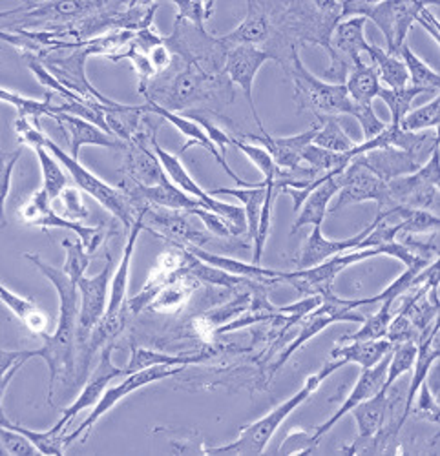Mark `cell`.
<instances>
[{
  "mask_svg": "<svg viewBox=\"0 0 440 456\" xmlns=\"http://www.w3.org/2000/svg\"><path fill=\"white\" fill-rule=\"evenodd\" d=\"M33 267L55 287L59 294V323L53 334H43L45 346L33 351V358H43L50 369L48 403L53 405L55 386L61 382L68 384L76 378V358H77V320H79V290L62 269L48 265L39 254H26Z\"/></svg>",
  "mask_w": 440,
  "mask_h": 456,
  "instance_id": "1",
  "label": "cell"
},
{
  "mask_svg": "<svg viewBox=\"0 0 440 456\" xmlns=\"http://www.w3.org/2000/svg\"><path fill=\"white\" fill-rule=\"evenodd\" d=\"M146 101H152L168 111H183L189 106L219 101L229 104L234 97L225 73L210 75L203 69L183 64L170 75H158L143 94Z\"/></svg>",
  "mask_w": 440,
  "mask_h": 456,
  "instance_id": "2",
  "label": "cell"
},
{
  "mask_svg": "<svg viewBox=\"0 0 440 456\" xmlns=\"http://www.w3.org/2000/svg\"><path fill=\"white\" fill-rule=\"evenodd\" d=\"M273 33L290 45H316L331 53V35L342 20V3H267Z\"/></svg>",
  "mask_w": 440,
  "mask_h": 456,
  "instance_id": "3",
  "label": "cell"
},
{
  "mask_svg": "<svg viewBox=\"0 0 440 456\" xmlns=\"http://www.w3.org/2000/svg\"><path fill=\"white\" fill-rule=\"evenodd\" d=\"M344 365H347L344 360L327 362L316 374H313L306 379L304 387L297 395H292L289 400H285L283 403L274 407L271 412L262 416L260 420L245 426L234 442H231L227 445H219V447H207V449H203V452L222 454V456H260L267 449L274 433L287 420V416L295 412L306 400H309L313 396V393L325 382V379L333 372H337L338 369H342Z\"/></svg>",
  "mask_w": 440,
  "mask_h": 456,
  "instance_id": "4",
  "label": "cell"
},
{
  "mask_svg": "<svg viewBox=\"0 0 440 456\" xmlns=\"http://www.w3.org/2000/svg\"><path fill=\"white\" fill-rule=\"evenodd\" d=\"M283 69L295 86V102L298 111H311L314 118H338L353 116V102L346 92L344 85L325 83L314 73H311L302 59L300 48H295L283 62Z\"/></svg>",
  "mask_w": 440,
  "mask_h": 456,
  "instance_id": "5",
  "label": "cell"
},
{
  "mask_svg": "<svg viewBox=\"0 0 440 456\" xmlns=\"http://www.w3.org/2000/svg\"><path fill=\"white\" fill-rule=\"evenodd\" d=\"M428 4L429 3H422V0H404V3H398V0H384V3L346 0L342 3V20L351 17L373 20L386 37V52L389 55H398V50L406 43L419 12Z\"/></svg>",
  "mask_w": 440,
  "mask_h": 456,
  "instance_id": "6",
  "label": "cell"
},
{
  "mask_svg": "<svg viewBox=\"0 0 440 456\" xmlns=\"http://www.w3.org/2000/svg\"><path fill=\"white\" fill-rule=\"evenodd\" d=\"M165 45L183 64H192L210 75L224 73L229 46L219 37L210 35L207 28L174 20V29L165 37Z\"/></svg>",
  "mask_w": 440,
  "mask_h": 456,
  "instance_id": "7",
  "label": "cell"
},
{
  "mask_svg": "<svg viewBox=\"0 0 440 456\" xmlns=\"http://www.w3.org/2000/svg\"><path fill=\"white\" fill-rule=\"evenodd\" d=\"M39 146H45L61 163V167L66 168V172L71 175L73 183H76V186L81 190V192L92 196L101 207H104L116 219H119L126 231H130V226L135 219V208L132 207V203L119 188L110 186L108 183L99 179L95 174L85 168L79 163V159H73L69 154H66V151L57 142H53L48 135H43Z\"/></svg>",
  "mask_w": 440,
  "mask_h": 456,
  "instance_id": "8",
  "label": "cell"
},
{
  "mask_svg": "<svg viewBox=\"0 0 440 456\" xmlns=\"http://www.w3.org/2000/svg\"><path fill=\"white\" fill-rule=\"evenodd\" d=\"M185 367H167V365H156V367H149V369H143L132 374H126L123 382L116 387H106V391L102 393V396L99 398V402L92 407V412L88 414L86 420L69 435L64 436V447L68 449L73 442H77L79 438L85 442L92 431V428L101 420V418L112 409L114 405H118L123 398H126L128 395L151 386L154 382H159V379H167L170 376L179 374Z\"/></svg>",
  "mask_w": 440,
  "mask_h": 456,
  "instance_id": "9",
  "label": "cell"
},
{
  "mask_svg": "<svg viewBox=\"0 0 440 456\" xmlns=\"http://www.w3.org/2000/svg\"><path fill=\"white\" fill-rule=\"evenodd\" d=\"M438 148L413 174L395 177L387 183L389 198L396 207L433 212L438 208Z\"/></svg>",
  "mask_w": 440,
  "mask_h": 456,
  "instance_id": "10",
  "label": "cell"
},
{
  "mask_svg": "<svg viewBox=\"0 0 440 456\" xmlns=\"http://www.w3.org/2000/svg\"><path fill=\"white\" fill-rule=\"evenodd\" d=\"M338 200L333 212H338L349 205L363 203V201H375L379 205V212L393 208V201L389 198L387 183L375 175L368 167H365L360 158H354L347 168L338 174Z\"/></svg>",
  "mask_w": 440,
  "mask_h": 456,
  "instance_id": "11",
  "label": "cell"
},
{
  "mask_svg": "<svg viewBox=\"0 0 440 456\" xmlns=\"http://www.w3.org/2000/svg\"><path fill=\"white\" fill-rule=\"evenodd\" d=\"M19 216L26 224L39 226L45 228V231H48V228H66V231H71L73 234H77L79 241L83 243L88 254H94L104 238L102 226H86L81 221H71L57 214L52 208V201L48 200L45 188L37 190V192L20 207Z\"/></svg>",
  "mask_w": 440,
  "mask_h": 456,
  "instance_id": "12",
  "label": "cell"
},
{
  "mask_svg": "<svg viewBox=\"0 0 440 456\" xmlns=\"http://www.w3.org/2000/svg\"><path fill=\"white\" fill-rule=\"evenodd\" d=\"M90 57V50L86 46V43H79L77 50H73L69 55L66 57H59V59H52L46 57L43 59V66L53 75V77L71 94L79 95L81 99L88 101V102H95V104H102L106 108H116L121 102H116L112 99H108L106 95H102L101 92H97L88 77H86V59Z\"/></svg>",
  "mask_w": 440,
  "mask_h": 456,
  "instance_id": "13",
  "label": "cell"
},
{
  "mask_svg": "<svg viewBox=\"0 0 440 456\" xmlns=\"http://www.w3.org/2000/svg\"><path fill=\"white\" fill-rule=\"evenodd\" d=\"M112 256L106 254L104 269L92 278L83 276L77 281L79 290V320H77V349L85 344L90 330L104 316L110 281H112Z\"/></svg>",
  "mask_w": 440,
  "mask_h": 456,
  "instance_id": "14",
  "label": "cell"
},
{
  "mask_svg": "<svg viewBox=\"0 0 440 456\" xmlns=\"http://www.w3.org/2000/svg\"><path fill=\"white\" fill-rule=\"evenodd\" d=\"M267 61H273V59L264 48L234 46V48H229L227 57H225V66H224V73H225V77L229 79V83L240 86L245 99L249 101V110L252 113L256 125H258L260 132H265V128L260 121L258 111H256L252 88H254L256 75H258V71L264 68V64Z\"/></svg>",
  "mask_w": 440,
  "mask_h": 456,
  "instance_id": "15",
  "label": "cell"
},
{
  "mask_svg": "<svg viewBox=\"0 0 440 456\" xmlns=\"http://www.w3.org/2000/svg\"><path fill=\"white\" fill-rule=\"evenodd\" d=\"M112 353H114V344H108L101 349V358L97 367L94 369V372L90 374V378L86 379V384L83 387V391L79 393V396L76 398L69 407H66L62 411V416L59 418V422L55 424L61 429H66V426L76 418L81 411L85 409H92L99 398L102 396V393L106 391L108 384L112 382V379L125 376V369L116 367L112 362Z\"/></svg>",
  "mask_w": 440,
  "mask_h": 456,
  "instance_id": "16",
  "label": "cell"
},
{
  "mask_svg": "<svg viewBox=\"0 0 440 456\" xmlns=\"http://www.w3.org/2000/svg\"><path fill=\"white\" fill-rule=\"evenodd\" d=\"M144 208V228H149L156 236L165 238L174 247H205L210 238L198 228H194L187 217L181 212L158 208V207H143Z\"/></svg>",
  "mask_w": 440,
  "mask_h": 456,
  "instance_id": "17",
  "label": "cell"
},
{
  "mask_svg": "<svg viewBox=\"0 0 440 456\" xmlns=\"http://www.w3.org/2000/svg\"><path fill=\"white\" fill-rule=\"evenodd\" d=\"M389 356H391V353L389 354H386L375 367H371V369H362V372H360V376H358V379H356V384H354V387H353V391L349 393V396L344 400V403L337 409V412L329 418V420H325L322 426H318L316 429H314V435L313 436H309V444L314 447L318 442H320V438L323 436V435H327L329 431H331L342 418L346 416V414H349L351 412V409H354L358 403H362L363 400H368V398H371L373 395H377L380 389H382V384H384V378H386V370H387V363H389Z\"/></svg>",
  "mask_w": 440,
  "mask_h": 456,
  "instance_id": "18",
  "label": "cell"
},
{
  "mask_svg": "<svg viewBox=\"0 0 440 456\" xmlns=\"http://www.w3.org/2000/svg\"><path fill=\"white\" fill-rule=\"evenodd\" d=\"M379 219H380V212L377 214V217H375V221L371 224L365 226L363 231H360L353 238H346V240H327L322 234V226H313V232L307 238V241H306V245L302 248V254H300V257L297 261L298 263V269L297 271L311 269V267H314V265H320V263L327 261L329 257H335V256L356 250V247L365 238H368V234L373 231L375 224L379 223Z\"/></svg>",
  "mask_w": 440,
  "mask_h": 456,
  "instance_id": "19",
  "label": "cell"
},
{
  "mask_svg": "<svg viewBox=\"0 0 440 456\" xmlns=\"http://www.w3.org/2000/svg\"><path fill=\"white\" fill-rule=\"evenodd\" d=\"M271 15L269 4L260 3V0H249L247 3V15L245 19L227 35H222V39L229 48L234 46H256L267 45L271 37Z\"/></svg>",
  "mask_w": 440,
  "mask_h": 456,
  "instance_id": "20",
  "label": "cell"
},
{
  "mask_svg": "<svg viewBox=\"0 0 440 456\" xmlns=\"http://www.w3.org/2000/svg\"><path fill=\"white\" fill-rule=\"evenodd\" d=\"M318 128H320L318 123H314L306 132L297 134V135H289V137H276V135H271L269 132H262L260 135L247 134L245 137L250 141L260 142L269 151L278 168H295L302 163L304 150L309 144H313V139H314Z\"/></svg>",
  "mask_w": 440,
  "mask_h": 456,
  "instance_id": "21",
  "label": "cell"
},
{
  "mask_svg": "<svg viewBox=\"0 0 440 456\" xmlns=\"http://www.w3.org/2000/svg\"><path fill=\"white\" fill-rule=\"evenodd\" d=\"M438 320L420 334L419 341H417V358L413 363V376H411V386L408 391V398L404 403V411H402L400 420L396 422V428L402 429L406 424V420L410 418V414L413 412V405H415V396L419 387L428 379V374L433 367V363L438 360L440 349H438Z\"/></svg>",
  "mask_w": 440,
  "mask_h": 456,
  "instance_id": "22",
  "label": "cell"
},
{
  "mask_svg": "<svg viewBox=\"0 0 440 456\" xmlns=\"http://www.w3.org/2000/svg\"><path fill=\"white\" fill-rule=\"evenodd\" d=\"M144 231V208L137 210L135 219L128 231V240L123 248L121 261L118 265V271L112 276V281H110V290H108V303H106V311L104 314H116L119 313L125 303H126V294H128V280H130V265H132V256L139 240V234Z\"/></svg>",
  "mask_w": 440,
  "mask_h": 456,
  "instance_id": "23",
  "label": "cell"
},
{
  "mask_svg": "<svg viewBox=\"0 0 440 456\" xmlns=\"http://www.w3.org/2000/svg\"><path fill=\"white\" fill-rule=\"evenodd\" d=\"M53 121L59 123L62 132L66 134L69 141V156L73 159H79V151L85 144L92 146H104V148H125V142L119 141L114 135H108L102 132L99 126L76 118L69 116V113H53L50 116Z\"/></svg>",
  "mask_w": 440,
  "mask_h": 456,
  "instance_id": "24",
  "label": "cell"
},
{
  "mask_svg": "<svg viewBox=\"0 0 440 456\" xmlns=\"http://www.w3.org/2000/svg\"><path fill=\"white\" fill-rule=\"evenodd\" d=\"M358 158L375 175H379L386 183H389L395 177L413 174L426 163L419 156L410 154V151L391 146L371 150L368 154H362Z\"/></svg>",
  "mask_w": 440,
  "mask_h": 456,
  "instance_id": "25",
  "label": "cell"
},
{
  "mask_svg": "<svg viewBox=\"0 0 440 456\" xmlns=\"http://www.w3.org/2000/svg\"><path fill=\"white\" fill-rule=\"evenodd\" d=\"M185 248L187 252H191L194 257H198L200 261L210 265V267H216L224 273H229L232 276L238 278H245L250 281H262V283H269V281H280V273L281 271H274V269H265L262 265H254V263H245L234 257H227V256H219V254H212L208 250H205L203 247H181Z\"/></svg>",
  "mask_w": 440,
  "mask_h": 456,
  "instance_id": "26",
  "label": "cell"
},
{
  "mask_svg": "<svg viewBox=\"0 0 440 456\" xmlns=\"http://www.w3.org/2000/svg\"><path fill=\"white\" fill-rule=\"evenodd\" d=\"M340 190V183H338V175H329L325 177L322 183H318L309 196L306 198V201L302 203L300 210H298V217L292 224L290 234L298 232L302 226L306 224H313V226H322L327 212H329V205H331L333 198H337Z\"/></svg>",
  "mask_w": 440,
  "mask_h": 456,
  "instance_id": "27",
  "label": "cell"
},
{
  "mask_svg": "<svg viewBox=\"0 0 440 456\" xmlns=\"http://www.w3.org/2000/svg\"><path fill=\"white\" fill-rule=\"evenodd\" d=\"M393 344L389 339H358V341H340L331 351L333 360H344L346 363H356L362 369L375 367L386 354H389Z\"/></svg>",
  "mask_w": 440,
  "mask_h": 456,
  "instance_id": "28",
  "label": "cell"
},
{
  "mask_svg": "<svg viewBox=\"0 0 440 456\" xmlns=\"http://www.w3.org/2000/svg\"><path fill=\"white\" fill-rule=\"evenodd\" d=\"M344 86L351 102L358 106H371L382 88L375 66L365 64L363 61L351 66Z\"/></svg>",
  "mask_w": 440,
  "mask_h": 456,
  "instance_id": "29",
  "label": "cell"
},
{
  "mask_svg": "<svg viewBox=\"0 0 440 456\" xmlns=\"http://www.w3.org/2000/svg\"><path fill=\"white\" fill-rule=\"evenodd\" d=\"M387 412H389V398H387V393L382 389L371 398L358 403L354 409H351V414L354 416L356 428H358L356 440H368L375 436L386 424Z\"/></svg>",
  "mask_w": 440,
  "mask_h": 456,
  "instance_id": "30",
  "label": "cell"
},
{
  "mask_svg": "<svg viewBox=\"0 0 440 456\" xmlns=\"http://www.w3.org/2000/svg\"><path fill=\"white\" fill-rule=\"evenodd\" d=\"M210 196L227 194L234 196L243 203L245 221H247V234L254 241L256 234H258V224H260V214L262 205L265 200V186L262 183H250L247 188H214L208 192Z\"/></svg>",
  "mask_w": 440,
  "mask_h": 456,
  "instance_id": "31",
  "label": "cell"
},
{
  "mask_svg": "<svg viewBox=\"0 0 440 456\" xmlns=\"http://www.w3.org/2000/svg\"><path fill=\"white\" fill-rule=\"evenodd\" d=\"M0 301H3L4 305L22 322V325L29 332H33L37 336L46 334L50 320L39 307L35 305L31 299L12 292L10 289H6L3 283H0Z\"/></svg>",
  "mask_w": 440,
  "mask_h": 456,
  "instance_id": "32",
  "label": "cell"
},
{
  "mask_svg": "<svg viewBox=\"0 0 440 456\" xmlns=\"http://www.w3.org/2000/svg\"><path fill=\"white\" fill-rule=\"evenodd\" d=\"M207 356L205 354H168V353H161V351H152L146 347H132V354L130 360L126 363L125 369V376L149 369V367H156V365H167V367H187L192 363H200L203 362Z\"/></svg>",
  "mask_w": 440,
  "mask_h": 456,
  "instance_id": "33",
  "label": "cell"
},
{
  "mask_svg": "<svg viewBox=\"0 0 440 456\" xmlns=\"http://www.w3.org/2000/svg\"><path fill=\"white\" fill-rule=\"evenodd\" d=\"M198 287V281L191 274H183L175 281L168 283L165 289L158 292V296L151 301L149 309L154 313H163L170 314L179 309L185 307V303L189 301L192 290Z\"/></svg>",
  "mask_w": 440,
  "mask_h": 456,
  "instance_id": "34",
  "label": "cell"
},
{
  "mask_svg": "<svg viewBox=\"0 0 440 456\" xmlns=\"http://www.w3.org/2000/svg\"><path fill=\"white\" fill-rule=\"evenodd\" d=\"M398 57L402 62H404V66L408 69V86L419 88L424 94L438 92V88H440L438 73L428 62H424L419 55H415V52L410 48L408 43L400 46Z\"/></svg>",
  "mask_w": 440,
  "mask_h": 456,
  "instance_id": "35",
  "label": "cell"
},
{
  "mask_svg": "<svg viewBox=\"0 0 440 456\" xmlns=\"http://www.w3.org/2000/svg\"><path fill=\"white\" fill-rule=\"evenodd\" d=\"M368 57L375 66L379 79L386 85V88L396 90V88L408 86V69L398 55H389L386 50L375 45H370Z\"/></svg>",
  "mask_w": 440,
  "mask_h": 456,
  "instance_id": "36",
  "label": "cell"
},
{
  "mask_svg": "<svg viewBox=\"0 0 440 456\" xmlns=\"http://www.w3.org/2000/svg\"><path fill=\"white\" fill-rule=\"evenodd\" d=\"M387 212V217H396L400 224V234L406 236H422L438 232V216L428 210H417L408 207H393Z\"/></svg>",
  "mask_w": 440,
  "mask_h": 456,
  "instance_id": "37",
  "label": "cell"
},
{
  "mask_svg": "<svg viewBox=\"0 0 440 456\" xmlns=\"http://www.w3.org/2000/svg\"><path fill=\"white\" fill-rule=\"evenodd\" d=\"M318 126L320 128L313 139L314 146L337 151V154H346V151L353 150L358 144L346 134L338 118H320Z\"/></svg>",
  "mask_w": 440,
  "mask_h": 456,
  "instance_id": "38",
  "label": "cell"
},
{
  "mask_svg": "<svg viewBox=\"0 0 440 456\" xmlns=\"http://www.w3.org/2000/svg\"><path fill=\"white\" fill-rule=\"evenodd\" d=\"M35 154L39 158L43 170V188L48 194V200L53 203L62 190L68 186V175L62 170L61 163L50 154L45 146H35Z\"/></svg>",
  "mask_w": 440,
  "mask_h": 456,
  "instance_id": "39",
  "label": "cell"
},
{
  "mask_svg": "<svg viewBox=\"0 0 440 456\" xmlns=\"http://www.w3.org/2000/svg\"><path fill=\"white\" fill-rule=\"evenodd\" d=\"M417 358V344L415 341H400V344H395L391 349V356H389V363H387V370H386V378L382 384V391L389 393L391 386L396 382V379L406 374L413 369Z\"/></svg>",
  "mask_w": 440,
  "mask_h": 456,
  "instance_id": "40",
  "label": "cell"
},
{
  "mask_svg": "<svg viewBox=\"0 0 440 456\" xmlns=\"http://www.w3.org/2000/svg\"><path fill=\"white\" fill-rule=\"evenodd\" d=\"M393 303L391 299L387 301H382L380 303V311L375 313L373 316L365 318L362 322V327L349 334V336H344L340 341H358V339H384L386 334H387V329H389V323L391 320L395 318V311H393Z\"/></svg>",
  "mask_w": 440,
  "mask_h": 456,
  "instance_id": "41",
  "label": "cell"
},
{
  "mask_svg": "<svg viewBox=\"0 0 440 456\" xmlns=\"http://www.w3.org/2000/svg\"><path fill=\"white\" fill-rule=\"evenodd\" d=\"M424 94L422 90L419 88H413V86H406V88H396V90H391V88H380L379 90V99H382L386 102V106L389 108V113H391V123L389 126H398L400 121L404 119L406 113L410 111L413 101Z\"/></svg>",
  "mask_w": 440,
  "mask_h": 456,
  "instance_id": "42",
  "label": "cell"
},
{
  "mask_svg": "<svg viewBox=\"0 0 440 456\" xmlns=\"http://www.w3.org/2000/svg\"><path fill=\"white\" fill-rule=\"evenodd\" d=\"M438 110H440V97L435 95L429 102L417 110H410L404 119L400 121L398 128L404 132H424V130H433L436 132L438 128Z\"/></svg>",
  "mask_w": 440,
  "mask_h": 456,
  "instance_id": "43",
  "label": "cell"
},
{
  "mask_svg": "<svg viewBox=\"0 0 440 456\" xmlns=\"http://www.w3.org/2000/svg\"><path fill=\"white\" fill-rule=\"evenodd\" d=\"M250 303H252V297H250L249 292L240 294V296H236L232 301H229L227 305L219 307V309H214V311L203 314V316L200 318V323H203L205 330L216 332L219 327L227 325V323L232 322L236 316H240L241 313L249 311Z\"/></svg>",
  "mask_w": 440,
  "mask_h": 456,
  "instance_id": "44",
  "label": "cell"
},
{
  "mask_svg": "<svg viewBox=\"0 0 440 456\" xmlns=\"http://www.w3.org/2000/svg\"><path fill=\"white\" fill-rule=\"evenodd\" d=\"M22 146L13 151H6L0 148V228H4L8 224L6 221V200L12 188V175L13 168L19 163L22 156Z\"/></svg>",
  "mask_w": 440,
  "mask_h": 456,
  "instance_id": "45",
  "label": "cell"
},
{
  "mask_svg": "<svg viewBox=\"0 0 440 456\" xmlns=\"http://www.w3.org/2000/svg\"><path fill=\"white\" fill-rule=\"evenodd\" d=\"M62 247L66 250V261H64V267L62 273L77 285V281L85 276L88 265H90V257L92 254H88L83 247L81 241H69L64 240Z\"/></svg>",
  "mask_w": 440,
  "mask_h": 456,
  "instance_id": "46",
  "label": "cell"
},
{
  "mask_svg": "<svg viewBox=\"0 0 440 456\" xmlns=\"http://www.w3.org/2000/svg\"><path fill=\"white\" fill-rule=\"evenodd\" d=\"M185 118L192 119L201 126V130L207 134L210 142L216 146V150L222 154V158L227 156V148L232 146V135H229L224 128H219L212 119L207 116V111L203 110H191L185 113Z\"/></svg>",
  "mask_w": 440,
  "mask_h": 456,
  "instance_id": "47",
  "label": "cell"
},
{
  "mask_svg": "<svg viewBox=\"0 0 440 456\" xmlns=\"http://www.w3.org/2000/svg\"><path fill=\"white\" fill-rule=\"evenodd\" d=\"M232 146H236L241 154L260 170V174L264 175V179H273L274 174H276V165L271 158L269 151L264 148V146H258V144H249V142H243L236 137H232Z\"/></svg>",
  "mask_w": 440,
  "mask_h": 456,
  "instance_id": "48",
  "label": "cell"
},
{
  "mask_svg": "<svg viewBox=\"0 0 440 456\" xmlns=\"http://www.w3.org/2000/svg\"><path fill=\"white\" fill-rule=\"evenodd\" d=\"M177 8L175 20H185L194 26L205 28L207 20L214 13V3H194V0H174Z\"/></svg>",
  "mask_w": 440,
  "mask_h": 456,
  "instance_id": "49",
  "label": "cell"
},
{
  "mask_svg": "<svg viewBox=\"0 0 440 456\" xmlns=\"http://www.w3.org/2000/svg\"><path fill=\"white\" fill-rule=\"evenodd\" d=\"M55 201H61L62 217L71 221H83L90 216L86 205L83 203L81 190L77 186H66Z\"/></svg>",
  "mask_w": 440,
  "mask_h": 456,
  "instance_id": "50",
  "label": "cell"
},
{
  "mask_svg": "<svg viewBox=\"0 0 440 456\" xmlns=\"http://www.w3.org/2000/svg\"><path fill=\"white\" fill-rule=\"evenodd\" d=\"M0 449L12 456H31L37 452L33 444L20 433L0 426Z\"/></svg>",
  "mask_w": 440,
  "mask_h": 456,
  "instance_id": "51",
  "label": "cell"
},
{
  "mask_svg": "<svg viewBox=\"0 0 440 456\" xmlns=\"http://www.w3.org/2000/svg\"><path fill=\"white\" fill-rule=\"evenodd\" d=\"M415 400H417V407H415L417 412L422 418H426V420H429L433 424H438V416H440L438 414V402H436L435 395L431 393V389L428 386V379L419 387Z\"/></svg>",
  "mask_w": 440,
  "mask_h": 456,
  "instance_id": "52",
  "label": "cell"
},
{
  "mask_svg": "<svg viewBox=\"0 0 440 456\" xmlns=\"http://www.w3.org/2000/svg\"><path fill=\"white\" fill-rule=\"evenodd\" d=\"M189 214L200 217V219L203 221V224L207 226V231H208L210 234H214V236H217V238H232V232H231L229 224L224 221V217H219L217 214H214V212H210V210H205L203 207L194 208V210H191Z\"/></svg>",
  "mask_w": 440,
  "mask_h": 456,
  "instance_id": "53",
  "label": "cell"
},
{
  "mask_svg": "<svg viewBox=\"0 0 440 456\" xmlns=\"http://www.w3.org/2000/svg\"><path fill=\"white\" fill-rule=\"evenodd\" d=\"M144 55L149 57V61H151V64H152L156 75L165 73V71L172 66V62H174V55H172V52L168 50V46L165 45V37H163V43H161V45L151 48Z\"/></svg>",
  "mask_w": 440,
  "mask_h": 456,
  "instance_id": "54",
  "label": "cell"
},
{
  "mask_svg": "<svg viewBox=\"0 0 440 456\" xmlns=\"http://www.w3.org/2000/svg\"><path fill=\"white\" fill-rule=\"evenodd\" d=\"M33 358V351H4L0 349V378H4L6 372L20 360Z\"/></svg>",
  "mask_w": 440,
  "mask_h": 456,
  "instance_id": "55",
  "label": "cell"
},
{
  "mask_svg": "<svg viewBox=\"0 0 440 456\" xmlns=\"http://www.w3.org/2000/svg\"><path fill=\"white\" fill-rule=\"evenodd\" d=\"M415 22L417 24H420L431 37H433V41L435 43H438L440 41V33H438V20H436V17L429 12V4L428 6H424L420 12H419V15H417V19H415Z\"/></svg>",
  "mask_w": 440,
  "mask_h": 456,
  "instance_id": "56",
  "label": "cell"
},
{
  "mask_svg": "<svg viewBox=\"0 0 440 456\" xmlns=\"http://www.w3.org/2000/svg\"><path fill=\"white\" fill-rule=\"evenodd\" d=\"M26 363V360H20V362H17L8 372H6V376L4 378H0V409H3V398H4V395H6V389H8V386L12 384V379L15 378V374L22 369V365Z\"/></svg>",
  "mask_w": 440,
  "mask_h": 456,
  "instance_id": "57",
  "label": "cell"
}]
</instances>
